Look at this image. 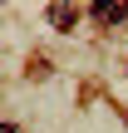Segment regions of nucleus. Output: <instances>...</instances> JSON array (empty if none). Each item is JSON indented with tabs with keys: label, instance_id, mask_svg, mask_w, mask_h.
I'll return each mask as SVG.
<instances>
[{
	"label": "nucleus",
	"instance_id": "f257e3e1",
	"mask_svg": "<svg viewBox=\"0 0 128 133\" xmlns=\"http://www.w3.org/2000/svg\"><path fill=\"white\" fill-rule=\"evenodd\" d=\"M94 15H99V20H123V5H99Z\"/></svg>",
	"mask_w": 128,
	"mask_h": 133
}]
</instances>
